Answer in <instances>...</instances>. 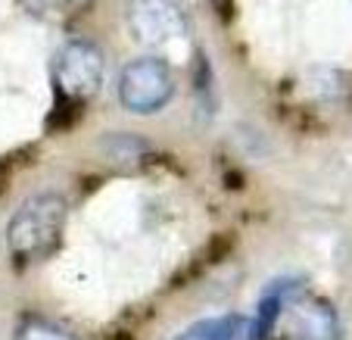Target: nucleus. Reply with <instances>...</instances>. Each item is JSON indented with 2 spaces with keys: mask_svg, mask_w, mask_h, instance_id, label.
<instances>
[{
  "mask_svg": "<svg viewBox=\"0 0 352 340\" xmlns=\"http://www.w3.org/2000/svg\"><path fill=\"white\" fill-rule=\"evenodd\" d=\"M253 334L256 340H337L340 319L302 278H278L262 290Z\"/></svg>",
  "mask_w": 352,
  "mask_h": 340,
  "instance_id": "f257e3e1",
  "label": "nucleus"
},
{
  "mask_svg": "<svg viewBox=\"0 0 352 340\" xmlns=\"http://www.w3.org/2000/svg\"><path fill=\"white\" fill-rule=\"evenodd\" d=\"M69 206L60 193H34L13 213L7 225V247L13 259L41 262L60 247Z\"/></svg>",
  "mask_w": 352,
  "mask_h": 340,
  "instance_id": "f03ea898",
  "label": "nucleus"
},
{
  "mask_svg": "<svg viewBox=\"0 0 352 340\" xmlns=\"http://www.w3.org/2000/svg\"><path fill=\"white\" fill-rule=\"evenodd\" d=\"M107 75V60L97 44L85 38H75L60 47L54 60V85L56 94L69 103H87L94 100L103 87Z\"/></svg>",
  "mask_w": 352,
  "mask_h": 340,
  "instance_id": "7ed1b4c3",
  "label": "nucleus"
},
{
  "mask_svg": "<svg viewBox=\"0 0 352 340\" xmlns=\"http://www.w3.org/2000/svg\"><path fill=\"white\" fill-rule=\"evenodd\" d=\"M175 97V72L162 56H138L119 75V100L128 113L153 116Z\"/></svg>",
  "mask_w": 352,
  "mask_h": 340,
  "instance_id": "20e7f679",
  "label": "nucleus"
},
{
  "mask_svg": "<svg viewBox=\"0 0 352 340\" xmlns=\"http://www.w3.org/2000/svg\"><path fill=\"white\" fill-rule=\"evenodd\" d=\"M128 25L144 47H172L187 38L184 10L175 0H131Z\"/></svg>",
  "mask_w": 352,
  "mask_h": 340,
  "instance_id": "39448f33",
  "label": "nucleus"
},
{
  "mask_svg": "<svg viewBox=\"0 0 352 340\" xmlns=\"http://www.w3.org/2000/svg\"><path fill=\"white\" fill-rule=\"evenodd\" d=\"M178 340H256L253 321L240 319V315H221V319L197 321L187 334H181Z\"/></svg>",
  "mask_w": 352,
  "mask_h": 340,
  "instance_id": "423d86ee",
  "label": "nucleus"
},
{
  "mask_svg": "<svg viewBox=\"0 0 352 340\" xmlns=\"http://www.w3.org/2000/svg\"><path fill=\"white\" fill-rule=\"evenodd\" d=\"M22 10L47 25H69L87 13L91 0H19Z\"/></svg>",
  "mask_w": 352,
  "mask_h": 340,
  "instance_id": "0eeeda50",
  "label": "nucleus"
},
{
  "mask_svg": "<svg viewBox=\"0 0 352 340\" xmlns=\"http://www.w3.org/2000/svg\"><path fill=\"white\" fill-rule=\"evenodd\" d=\"M13 340H78V337H75L72 331H66L63 325H56V321L28 315V319H22L19 325H16Z\"/></svg>",
  "mask_w": 352,
  "mask_h": 340,
  "instance_id": "6e6552de",
  "label": "nucleus"
}]
</instances>
